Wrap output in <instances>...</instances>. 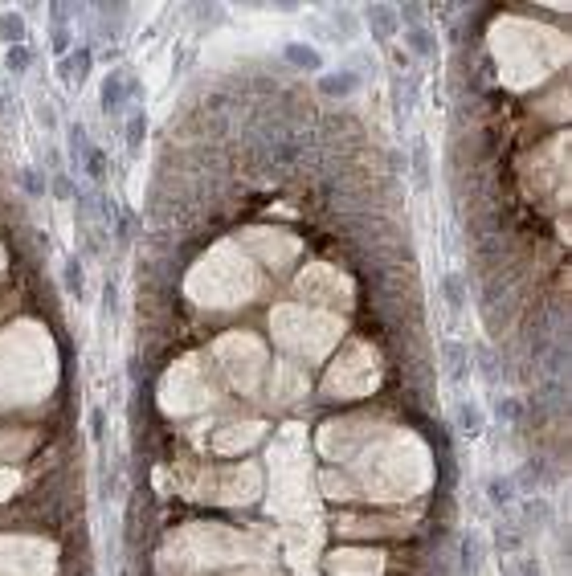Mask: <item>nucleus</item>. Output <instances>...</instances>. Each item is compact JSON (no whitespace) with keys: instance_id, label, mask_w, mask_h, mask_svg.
Returning <instances> with one entry per match:
<instances>
[{"instance_id":"nucleus-18","label":"nucleus","mask_w":572,"mask_h":576,"mask_svg":"<svg viewBox=\"0 0 572 576\" xmlns=\"http://www.w3.org/2000/svg\"><path fill=\"white\" fill-rule=\"evenodd\" d=\"M548 519V503L544 499H527L524 503V523H544Z\"/></svg>"},{"instance_id":"nucleus-16","label":"nucleus","mask_w":572,"mask_h":576,"mask_svg":"<svg viewBox=\"0 0 572 576\" xmlns=\"http://www.w3.org/2000/svg\"><path fill=\"white\" fill-rule=\"evenodd\" d=\"M143 131H147V115H143V111H135V115H131V123H127V147H131V151H139Z\"/></svg>"},{"instance_id":"nucleus-20","label":"nucleus","mask_w":572,"mask_h":576,"mask_svg":"<svg viewBox=\"0 0 572 576\" xmlns=\"http://www.w3.org/2000/svg\"><path fill=\"white\" fill-rule=\"evenodd\" d=\"M21 188H25V192H33V196H37V192L46 188V184H41V176H37V172H33V168H25V172H21Z\"/></svg>"},{"instance_id":"nucleus-24","label":"nucleus","mask_w":572,"mask_h":576,"mask_svg":"<svg viewBox=\"0 0 572 576\" xmlns=\"http://www.w3.org/2000/svg\"><path fill=\"white\" fill-rule=\"evenodd\" d=\"M90 430H95V437H102V413L95 409V417H90Z\"/></svg>"},{"instance_id":"nucleus-1","label":"nucleus","mask_w":572,"mask_h":576,"mask_svg":"<svg viewBox=\"0 0 572 576\" xmlns=\"http://www.w3.org/2000/svg\"><path fill=\"white\" fill-rule=\"evenodd\" d=\"M442 364H446V376H450L454 384H462L470 376V348L458 343V339H446V343H442Z\"/></svg>"},{"instance_id":"nucleus-9","label":"nucleus","mask_w":572,"mask_h":576,"mask_svg":"<svg viewBox=\"0 0 572 576\" xmlns=\"http://www.w3.org/2000/svg\"><path fill=\"white\" fill-rule=\"evenodd\" d=\"M442 299H446L450 311H462V307H466V282H462V274H446V278H442Z\"/></svg>"},{"instance_id":"nucleus-12","label":"nucleus","mask_w":572,"mask_h":576,"mask_svg":"<svg viewBox=\"0 0 572 576\" xmlns=\"http://www.w3.org/2000/svg\"><path fill=\"white\" fill-rule=\"evenodd\" d=\"M486 499H491V507H499V511H503V507L515 499V482H511V479H491V482H486Z\"/></svg>"},{"instance_id":"nucleus-8","label":"nucleus","mask_w":572,"mask_h":576,"mask_svg":"<svg viewBox=\"0 0 572 576\" xmlns=\"http://www.w3.org/2000/svg\"><path fill=\"white\" fill-rule=\"evenodd\" d=\"M544 479H552V474H548V462H544V458H527L524 466H519V479H515V482H519L524 491H536Z\"/></svg>"},{"instance_id":"nucleus-25","label":"nucleus","mask_w":572,"mask_h":576,"mask_svg":"<svg viewBox=\"0 0 572 576\" xmlns=\"http://www.w3.org/2000/svg\"><path fill=\"white\" fill-rule=\"evenodd\" d=\"M524 576H540V564H536V560H524Z\"/></svg>"},{"instance_id":"nucleus-19","label":"nucleus","mask_w":572,"mask_h":576,"mask_svg":"<svg viewBox=\"0 0 572 576\" xmlns=\"http://www.w3.org/2000/svg\"><path fill=\"white\" fill-rule=\"evenodd\" d=\"M66 290L82 294V262H78V258H70V262H66Z\"/></svg>"},{"instance_id":"nucleus-22","label":"nucleus","mask_w":572,"mask_h":576,"mask_svg":"<svg viewBox=\"0 0 572 576\" xmlns=\"http://www.w3.org/2000/svg\"><path fill=\"white\" fill-rule=\"evenodd\" d=\"M66 46H70V37H66V29H57V33H53V49L66 53Z\"/></svg>"},{"instance_id":"nucleus-10","label":"nucleus","mask_w":572,"mask_h":576,"mask_svg":"<svg viewBox=\"0 0 572 576\" xmlns=\"http://www.w3.org/2000/svg\"><path fill=\"white\" fill-rule=\"evenodd\" d=\"M413 180H417V188H429V144L421 135L413 139Z\"/></svg>"},{"instance_id":"nucleus-4","label":"nucleus","mask_w":572,"mask_h":576,"mask_svg":"<svg viewBox=\"0 0 572 576\" xmlns=\"http://www.w3.org/2000/svg\"><path fill=\"white\" fill-rule=\"evenodd\" d=\"M478 568H482V540L470 531V535H462V548H458V572L478 576Z\"/></svg>"},{"instance_id":"nucleus-11","label":"nucleus","mask_w":572,"mask_h":576,"mask_svg":"<svg viewBox=\"0 0 572 576\" xmlns=\"http://www.w3.org/2000/svg\"><path fill=\"white\" fill-rule=\"evenodd\" d=\"M458 430L470 433V437L482 433V409H478L475 401H462V405H458Z\"/></svg>"},{"instance_id":"nucleus-5","label":"nucleus","mask_w":572,"mask_h":576,"mask_svg":"<svg viewBox=\"0 0 572 576\" xmlns=\"http://www.w3.org/2000/svg\"><path fill=\"white\" fill-rule=\"evenodd\" d=\"M127 90H135V86L123 82V74H107V82H102V111L115 115V111L123 107V95H127Z\"/></svg>"},{"instance_id":"nucleus-15","label":"nucleus","mask_w":572,"mask_h":576,"mask_svg":"<svg viewBox=\"0 0 572 576\" xmlns=\"http://www.w3.org/2000/svg\"><path fill=\"white\" fill-rule=\"evenodd\" d=\"M495 413H499V421L515 425V421H524V401H519V397H503Z\"/></svg>"},{"instance_id":"nucleus-2","label":"nucleus","mask_w":572,"mask_h":576,"mask_svg":"<svg viewBox=\"0 0 572 576\" xmlns=\"http://www.w3.org/2000/svg\"><path fill=\"white\" fill-rule=\"evenodd\" d=\"M319 90L327 98H348L360 90V74L356 70H327L319 78Z\"/></svg>"},{"instance_id":"nucleus-23","label":"nucleus","mask_w":572,"mask_h":576,"mask_svg":"<svg viewBox=\"0 0 572 576\" xmlns=\"http://www.w3.org/2000/svg\"><path fill=\"white\" fill-rule=\"evenodd\" d=\"M53 192H57V196H70V184H66V176H53Z\"/></svg>"},{"instance_id":"nucleus-7","label":"nucleus","mask_w":572,"mask_h":576,"mask_svg":"<svg viewBox=\"0 0 572 576\" xmlns=\"http://www.w3.org/2000/svg\"><path fill=\"white\" fill-rule=\"evenodd\" d=\"M405 46L413 49L417 57H433L437 41H433V33H429L425 25H409V29H405Z\"/></svg>"},{"instance_id":"nucleus-6","label":"nucleus","mask_w":572,"mask_h":576,"mask_svg":"<svg viewBox=\"0 0 572 576\" xmlns=\"http://www.w3.org/2000/svg\"><path fill=\"white\" fill-rule=\"evenodd\" d=\"M282 53H286V62H290V66H299V70H319V66H323L319 49L307 46V41H290Z\"/></svg>"},{"instance_id":"nucleus-3","label":"nucleus","mask_w":572,"mask_h":576,"mask_svg":"<svg viewBox=\"0 0 572 576\" xmlns=\"http://www.w3.org/2000/svg\"><path fill=\"white\" fill-rule=\"evenodd\" d=\"M364 17H368V29L376 33V41H388V37L401 29V21H397V8H388V4H368V8H364Z\"/></svg>"},{"instance_id":"nucleus-21","label":"nucleus","mask_w":572,"mask_h":576,"mask_svg":"<svg viewBox=\"0 0 572 576\" xmlns=\"http://www.w3.org/2000/svg\"><path fill=\"white\" fill-rule=\"evenodd\" d=\"M335 29H343V37H352V29H356V25H352V13L339 8V13H335Z\"/></svg>"},{"instance_id":"nucleus-17","label":"nucleus","mask_w":572,"mask_h":576,"mask_svg":"<svg viewBox=\"0 0 572 576\" xmlns=\"http://www.w3.org/2000/svg\"><path fill=\"white\" fill-rule=\"evenodd\" d=\"M29 62H33V57H29V49H25V46H8V53H4V66H8L13 74L29 70Z\"/></svg>"},{"instance_id":"nucleus-13","label":"nucleus","mask_w":572,"mask_h":576,"mask_svg":"<svg viewBox=\"0 0 572 576\" xmlns=\"http://www.w3.org/2000/svg\"><path fill=\"white\" fill-rule=\"evenodd\" d=\"M475 360H478V372H482V380H491V384L499 380L503 368H499V356H495L491 348H482V343H478V348H475Z\"/></svg>"},{"instance_id":"nucleus-14","label":"nucleus","mask_w":572,"mask_h":576,"mask_svg":"<svg viewBox=\"0 0 572 576\" xmlns=\"http://www.w3.org/2000/svg\"><path fill=\"white\" fill-rule=\"evenodd\" d=\"M21 37H25V21L17 17V13L0 17V41H8V46H21Z\"/></svg>"}]
</instances>
